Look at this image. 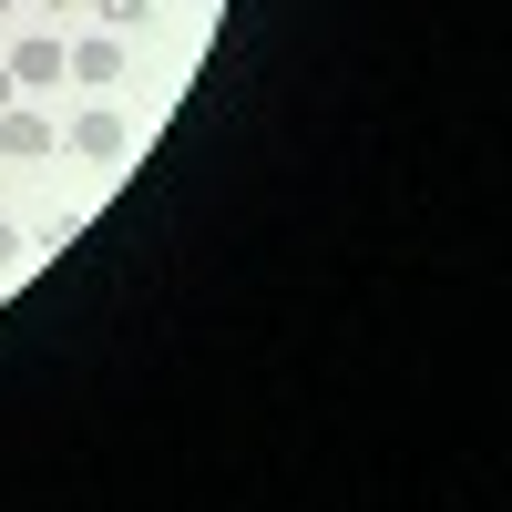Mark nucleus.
Returning a JSON list of instances; mask_svg holds the SVG:
<instances>
[{
	"label": "nucleus",
	"mask_w": 512,
	"mask_h": 512,
	"mask_svg": "<svg viewBox=\"0 0 512 512\" xmlns=\"http://www.w3.org/2000/svg\"><path fill=\"white\" fill-rule=\"evenodd\" d=\"M72 82H93V93H103V82H123V31H93V41H72V62H62Z\"/></svg>",
	"instance_id": "f257e3e1"
},
{
	"label": "nucleus",
	"mask_w": 512,
	"mask_h": 512,
	"mask_svg": "<svg viewBox=\"0 0 512 512\" xmlns=\"http://www.w3.org/2000/svg\"><path fill=\"white\" fill-rule=\"evenodd\" d=\"M72 154H82V164H123V123H113V113L93 103V113L72 123Z\"/></svg>",
	"instance_id": "f03ea898"
},
{
	"label": "nucleus",
	"mask_w": 512,
	"mask_h": 512,
	"mask_svg": "<svg viewBox=\"0 0 512 512\" xmlns=\"http://www.w3.org/2000/svg\"><path fill=\"white\" fill-rule=\"evenodd\" d=\"M11 82H21V93H52V82H62V41H21V52H11Z\"/></svg>",
	"instance_id": "7ed1b4c3"
},
{
	"label": "nucleus",
	"mask_w": 512,
	"mask_h": 512,
	"mask_svg": "<svg viewBox=\"0 0 512 512\" xmlns=\"http://www.w3.org/2000/svg\"><path fill=\"white\" fill-rule=\"evenodd\" d=\"M0 154H52V123H41L31 103H11L0 113Z\"/></svg>",
	"instance_id": "20e7f679"
},
{
	"label": "nucleus",
	"mask_w": 512,
	"mask_h": 512,
	"mask_svg": "<svg viewBox=\"0 0 512 512\" xmlns=\"http://www.w3.org/2000/svg\"><path fill=\"white\" fill-rule=\"evenodd\" d=\"M144 21V0H103V31H134Z\"/></svg>",
	"instance_id": "39448f33"
},
{
	"label": "nucleus",
	"mask_w": 512,
	"mask_h": 512,
	"mask_svg": "<svg viewBox=\"0 0 512 512\" xmlns=\"http://www.w3.org/2000/svg\"><path fill=\"white\" fill-rule=\"evenodd\" d=\"M11 256H21V226H11V216H0V267H11Z\"/></svg>",
	"instance_id": "423d86ee"
},
{
	"label": "nucleus",
	"mask_w": 512,
	"mask_h": 512,
	"mask_svg": "<svg viewBox=\"0 0 512 512\" xmlns=\"http://www.w3.org/2000/svg\"><path fill=\"white\" fill-rule=\"evenodd\" d=\"M11 103H21V82H11V62H0V113H11Z\"/></svg>",
	"instance_id": "0eeeda50"
},
{
	"label": "nucleus",
	"mask_w": 512,
	"mask_h": 512,
	"mask_svg": "<svg viewBox=\"0 0 512 512\" xmlns=\"http://www.w3.org/2000/svg\"><path fill=\"white\" fill-rule=\"evenodd\" d=\"M31 11H72V0H31Z\"/></svg>",
	"instance_id": "6e6552de"
},
{
	"label": "nucleus",
	"mask_w": 512,
	"mask_h": 512,
	"mask_svg": "<svg viewBox=\"0 0 512 512\" xmlns=\"http://www.w3.org/2000/svg\"><path fill=\"white\" fill-rule=\"evenodd\" d=\"M0 11H11V0H0Z\"/></svg>",
	"instance_id": "1a4fd4ad"
}]
</instances>
